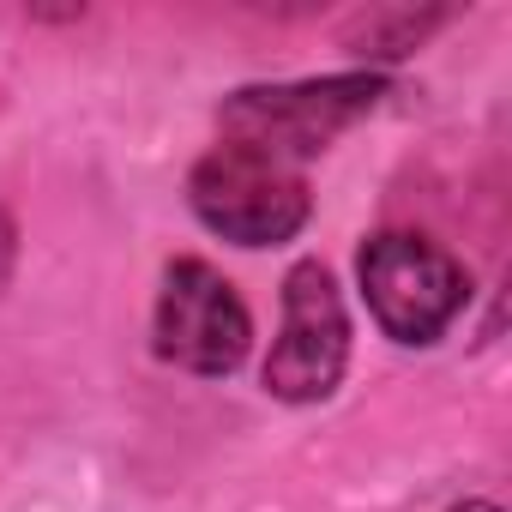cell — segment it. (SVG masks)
<instances>
[{
  "label": "cell",
  "mask_w": 512,
  "mask_h": 512,
  "mask_svg": "<svg viewBox=\"0 0 512 512\" xmlns=\"http://www.w3.org/2000/svg\"><path fill=\"white\" fill-rule=\"evenodd\" d=\"M193 211L205 229H217L235 247H278L308 223V181L296 163L223 139L217 151L199 157L193 181Z\"/></svg>",
  "instance_id": "1"
},
{
  "label": "cell",
  "mask_w": 512,
  "mask_h": 512,
  "mask_svg": "<svg viewBox=\"0 0 512 512\" xmlns=\"http://www.w3.org/2000/svg\"><path fill=\"white\" fill-rule=\"evenodd\" d=\"M362 290H368V308H374L386 338L434 344L458 320V308L470 296V278L428 235L386 229V235H374L362 247Z\"/></svg>",
  "instance_id": "2"
},
{
  "label": "cell",
  "mask_w": 512,
  "mask_h": 512,
  "mask_svg": "<svg viewBox=\"0 0 512 512\" xmlns=\"http://www.w3.org/2000/svg\"><path fill=\"white\" fill-rule=\"evenodd\" d=\"M374 103H380V79L374 73L272 85V91H235L229 109H223V133L235 145H253V151H272L284 163H302V157L326 151Z\"/></svg>",
  "instance_id": "3"
},
{
  "label": "cell",
  "mask_w": 512,
  "mask_h": 512,
  "mask_svg": "<svg viewBox=\"0 0 512 512\" xmlns=\"http://www.w3.org/2000/svg\"><path fill=\"white\" fill-rule=\"evenodd\" d=\"M253 344V320L235 284L205 260H175L157 296V356L187 374H229Z\"/></svg>",
  "instance_id": "4"
},
{
  "label": "cell",
  "mask_w": 512,
  "mask_h": 512,
  "mask_svg": "<svg viewBox=\"0 0 512 512\" xmlns=\"http://www.w3.org/2000/svg\"><path fill=\"white\" fill-rule=\"evenodd\" d=\"M350 362V314L320 260L290 266L284 278V332L266 356V386L290 404H314L338 386Z\"/></svg>",
  "instance_id": "5"
},
{
  "label": "cell",
  "mask_w": 512,
  "mask_h": 512,
  "mask_svg": "<svg viewBox=\"0 0 512 512\" xmlns=\"http://www.w3.org/2000/svg\"><path fill=\"white\" fill-rule=\"evenodd\" d=\"M458 512H500V506H488V500H470V506H458Z\"/></svg>",
  "instance_id": "6"
}]
</instances>
